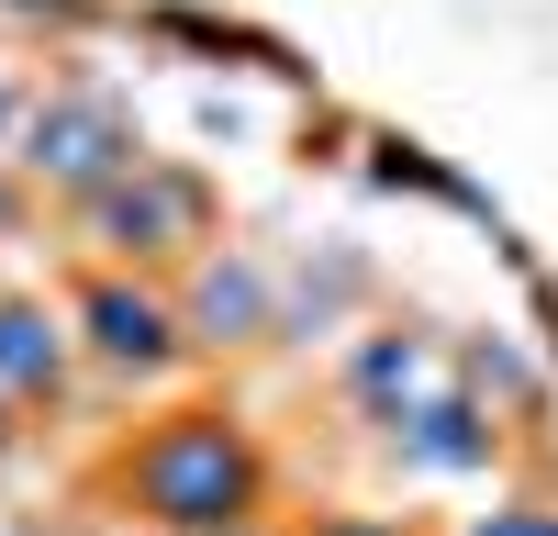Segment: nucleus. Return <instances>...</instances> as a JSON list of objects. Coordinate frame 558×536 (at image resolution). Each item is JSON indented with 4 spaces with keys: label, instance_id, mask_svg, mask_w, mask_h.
<instances>
[{
    "label": "nucleus",
    "instance_id": "obj_1",
    "mask_svg": "<svg viewBox=\"0 0 558 536\" xmlns=\"http://www.w3.org/2000/svg\"><path fill=\"white\" fill-rule=\"evenodd\" d=\"M134 480H146V503H157V514L213 525V514H235V503H246V447H235V436H213V425H179V436H157L146 459H134Z\"/></svg>",
    "mask_w": 558,
    "mask_h": 536
},
{
    "label": "nucleus",
    "instance_id": "obj_2",
    "mask_svg": "<svg viewBox=\"0 0 558 536\" xmlns=\"http://www.w3.org/2000/svg\"><path fill=\"white\" fill-rule=\"evenodd\" d=\"M89 336H101L112 357H168V313L146 291H101V302H89Z\"/></svg>",
    "mask_w": 558,
    "mask_h": 536
},
{
    "label": "nucleus",
    "instance_id": "obj_3",
    "mask_svg": "<svg viewBox=\"0 0 558 536\" xmlns=\"http://www.w3.org/2000/svg\"><path fill=\"white\" fill-rule=\"evenodd\" d=\"M0 380H12V391L57 380V325H45L34 302H0Z\"/></svg>",
    "mask_w": 558,
    "mask_h": 536
},
{
    "label": "nucleus",
    "instance_id": "obj_4",
    "mask_svg": "<svg viewBox=\"0 0 558 536\" xmlns=\"http://www.w3.org/2000/svg\"><path fill=\"white\" fill-rule=\"evenodd\" d=\"M34 157H45V168H101V157H112V112H101V101L57 112V123L34 134Z\"/></svg>",
    "mask_w": 558,
    "mask_h": 536
},
{
    "label": "nucleus",
    "instance_id": "obj_5",
    "mask_svg": "<svg viewBox=\"0 0 558 536\" xmlns=\"http://www.w3.org/2000/svg\"><path fill=\"white\" fill-rule=\"evenodd\" d=\"M402 436L425 447L436 470H458V459H470V447H481V436H470V414H458V402H413V414H402Z\"/></svg>",
    "mask_w": 558,
    "mask_h": 536
},
{
    "label": "nucleus",
    "instance_id": "obj_6",
    "mask_svg": "<svg viewBox=\"0 0 558 536\" xmlns=\"http://www.w3.org/2000/svg\"><path fill=\"white\" fill-rule=\"evenodd\" d=\"M357 391H368V402H402V414H413V402H425V357H413V346H368Z\"/></svg>",
    "mask_w": 558,
    "mask_h": 536
},
{
    "label": "nucleus",
    "instance_id": "obj_7",
    "mask_svg": "<svg viewBox=\"0 0 558 536\" xmlns=\"http://www.w3.org/2000/svg\"><path fill=\"white\" fill-rule=\"evenodd\" d=\"M481 536H558V514H502V525H481Z\"/></svg>",
    "mask_w": 558,
    "mask_h": 536
},
{
    "label": "nucleus",
    "instance_id": "obj_8",
    "mask_svg": "<svg viewBox=\"0 0 558 536\" xmlns=\"http://www.w3.org/2000/svg\"><path fill=\"white\" fill-rule=\"evenodd\" d=\"M347 536H357V525H347Z\"/></svg>",
    "mask_w": 558,
    "mask_h": 536
}]
</instances>
